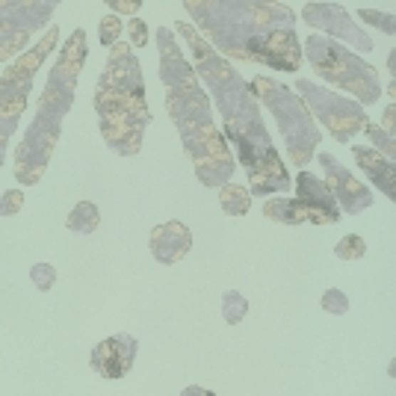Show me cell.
Segmentation results:
<instances>
[{"mask_svg": "<svg viewBox=\"0 0 396 396\" xmlns=\"http://www.w3.org/2000/svg\"><path fill=\"white\" fill-rule=\"evenodd\" d=\"M68 228L71 231H80V234H89L98 228V210L92 204H80V207H74V213L68 216Z\"/></svg>", "mask_w": 396, "mask_h": 396, "instance_id": "10", "label": "cell"}, {"mask_svg": "<svg viewBox=\"0 0 396 396\" xmlns=\"http://www.w3.org/2000/svg\"><path fill=\"white\" fill-rule=\"evenodd\" d=\"M323 308H325V311H334V313H343L349 305H346V299H343L338 290H328L325 299H323Z\"/></svg>", "mask_w": 396, "mask_h": 396, "instance_id": "16", "label": "cell"}, {"mask_svg": "<svg viewBox=\"0 0 396 396\" xmlns=\"http://www.w3.org/2000/svg\"><path fill=\"white\" fill-rule=\"evenodd\" d=\"M130 36H133V45H136V48H142V45L148 42L145 24H142V21H130Z\"/></svg>", "mask_w": 396, "mask_h": 396, "instance_id": "21", "label": "cell"}, {"mask_svg": "<svg viewBox=\"0 0 396 396\" xmlns=\"http://www.w3.org/2000/svg\"><path fill=\"white\" fill-rule=\"evenodd\" d=\"M385 130H387V136L393 140V107H387V113H385Z\"/></svg>", "mask_w": 396, "mask_h": 396, "instance_id": "22", "label": "cell"}, {"mask_svg": "<svg viewBox=\"0 0 396 396\" xmlns=\"http://www.w3.org/2000/svg\"><path fill=\"white\" fill-rule=\"evenodd\" d=\"M246 53L257 63H266L281 71L299 68V42L290 30H272V33H254L246 38Z\"/></svg>", "mask_w": 396, "mask_h": 396, "instance_id": "2", "label": "cell"}, {"mask_svg": "<svg viewBox=\"0 0 396 396\" xmlns=\"http://www.w3.org/2000/svg\"><path fill=\"white\" fill-rule=\"evenodd\" d=\"M219 198H222V207L228 213H234V216H240V213L249 210V192L243 187H225Z\"/></svg>", "mask_w": 396, "mask_h": 396, "instance_id": "11", "label": "cell"}, {"mask_svg": "<svg viewBox=\"0 0 396 396\" xmlns=\"http://www.w3.org/2000/svg\"><path fill=\"white\" fill-rule=\"evenodd\" d=\"M361 18H364V21H372V24H379V27H385L387 33H393V18L387 15H375V12H370V9H361Z\"/></svg>", "mask_w": 396, "mask_h": 396, "instance_id": "19", "label": "cell"}, {"mask_svg": "<svg viewBox=\"0 0 396 396\" xmlns=\"http://www.w3.org/2000/svg\"><path fill=\"white\" fill-rule=\"evenodd\" d=\"M293 219L296 222H316V225H331L340 219V207L334 189L325 181H316L308 172L299 174L296 181V198L290 202Z\"/></svg>", "mask_w": 396, "mask_h": 396, "instance_id": "1", "label": "cell"}, {"mask_svg": "<svg viewBox=\"0 0 396 396\" xmlns=\"http://www.w3.org/2000/svg\"><path fill=\"white\" fill-rule=\"evenodd\" d=\"M264 216L272 222H284V225H296L293 219V207H290V198H272L264 207Z\"/></svg>", "mask_w": 396, "mask_h": 396, "instance_id": "12", "label": "cell"}, {"mask_svg": "<svg viewBox=\"0 0 396 396\" xmlns=\"http://www.w3.org/2000/svg\"><path fill=\"white\" fill-rule=\"evenodd\" d=\"M56 33H59V30H51V33L45 36V42H42V45H38L33 53H27V56H24L21 63H18L12 71H6V77H4V80H6V89H9V92H12V86H15V83H27V80H30V74L38 68V63H42V56H45V53L53 48V42H56Z\"/></svg>", "mask_w": 396, "mask_h": 396, "instance_id": "8", "label": "cell"}, {"mask_svg": "<svg viewBox=\"0 0 396 396\" xmlns=\"http://www.w3.org/2000/svg\"><path fill=\"white\" fill-rule=\"evenodd\" d=\"M151 249L163 264H174L189 251V231L181 222H169L151 234Z\"/></svg>", "mask_w": 396, "mask_h": 396, "instance_id": "5", "label": "cell"}, {"mask_svg": "<svg viewBox=\"0 0 396 396\" xmlns=\"http://www.w3.org/2000/svg\"><path fill=\"white\" fill-rule=\"evenodd\" d=\"M101 133L104 140L118 151V154H136L142 142V127L140 125H113V122H101Z\"/></svg>", "mask_w": 396, "mask_h": 396, "instance_id": "7", "label": "cell"}, {"mask_svg": "<svg viewBox=\"0 0 396 396\" xmlns=\"http://www.w3.org/2000/svg\"><path fill=\"white\" fill-rule=\"evenodd\" d=\"M195 169H198V177H202V184H207V187L222 184V181H228V174H231V157H219V160L195 163Z\"/></svg>", "mask_w": 396, "mask_h": 396, "instance_id": "9", "label": "cell"}, {"mask_svg": "<svg viewBox=\"0 0 396 396\" xmlns=\"http://www.w3.org/2000/svg\"><path fill=\"white\" fill-rule=\"evenodd\" d=\"M133 355H136V340L130 334H118V338H110L92 349V367L104 379H122L133 367Z\"/></svg>", "mask_w": 396, "mask_h": 396, "instance_id": "3", "label": "cell"}, {"mask_svg": "<svg viewBox=\"0 0 396 396\" xmlns=\"http://www.w3.org/2000/svg\"><path fill=\"white\" fill-rule=\"evenodd\" d=\"M364 130H367V133L372 136V140H375V142H379V145H382V151H387V160H393V140H390V136H382V133H379V130H375V127H372L370 122H364ZM382 151H379V154H382Z\"/></svg>", "mask_w": 396, "mask_h": 396, "instance_id": "17", "label": "cell"}, {"mask_svg": "<svg viewBox=\"0 0 396 396\" xmlns=\"http://www.w3.org/2000/svg\"><path fill=\"white\" fill-rule=\"evenodd\" d=\"M320 163L328 169V174H331V184L338 187L334 189V198H340V207L346 210V213H358L361 207H370L372 204V198H370V192L364 189V184L361 181H355V177L343 169V166H338L331 160V157H320Z\"/></svg>", "mask_w": 396, "mask_h": 396, "instance_id": "4", "label": "cell"}, {"mask_svg": "<svg viewBox=\"0 0 396 396\" xmlns=\"http://www.w3.org/2000/svg\"><path fill=\"white\" fill-rule=\"evenodd\" d=\"M113 9H118V12H133V9H140V4H110Z\"/></svg>", "mask_w": 396, "mask_h": 396, "instance_id": "23", "label": "cell"}, {"mask_svg": "<svg viewBox=\"0 0 396 396\" xmlns=\"http://www.w3.org/2000/svg\"><path fill=\"white\" fill-rule=\"evenodd\" d=\"M51 278H53V269H51V266L42 264V266H36V269H33V281H36L38 287H42V290L51 287Z\"/></svg>", "mask_w": 396, "mask_h": 396, "instance_id": "18", "label": "cell"}, {"mask_svg": "<svg viewBox=\"0 0 396 396\" xmlns=\"http://www.w3.org/2000/svg\"><path fill=\"white\" fill-rule=\"evenodd\" d=\"M364 251H367L364 240H361V236H355V234L343 236V240L334 246V254H338L340 261H358V257H364Z\"/></svg>", "mask_w": 396, "mask_h": 396, "instance_id": "13", "label": "cell"}, {"mask_svg": "<svg viewBox=\"0 0 396 396\" xmlns=\"http://www.w3.org/2000/svg\"><path fill=\"white\" fill-rule=\"evenodd\" d=\"M246 311H249V305L236 293H231L228 299H225V316H228V323H240L243 316H246Z\"/></svg>", "mask_w": 396, "mask_h": 396, "instance_id": "14", "label": "cell"}, {"mask_svg": "<svg viewBox=\"0 0 396 396\" xmlns=\"http://www.w3.org/2000/svg\"><path fill=\"white\" fill-rule=\"evenodd\" d=\"M18 207H21V192H6L4 195V216L18 213Z\"/></svg>", "mask_w": 396, "mask_h": 396, "instance_id": "20", "label": "cell"}, {"mask_svg": "<svg viewBox=\"0 0 396 396\" xmlns=\"http://www.w3.org/2000/svg\"><path fill=\"white\" fill-rule=\"evenodd\" d=\"M118 33H122V24H118V18H104V21H101V42H104V45H115Z\"/></svg>", "mask_w": 396, "mask_h": 396, "instance_id": "15", "label": "cell"}, {"mask_svg": "<svg viewBox=\"0 0 396 396\" xmlns=\"http://www.w3.org/2000/svg\"><path fill=\"white\" fill-rule=\"evenodd\" d=\"M355 151V160H358V166L372 177L375 184L382 187V192H387V198L393 202L396 198V177H393V160H387L385 154H379V151H372V148H364V145H358V148H352Z\"/></svg>", "mask_w": 396, "mask_h": 396, "instance_id": "6", "label": "cell"}]
</instances>
